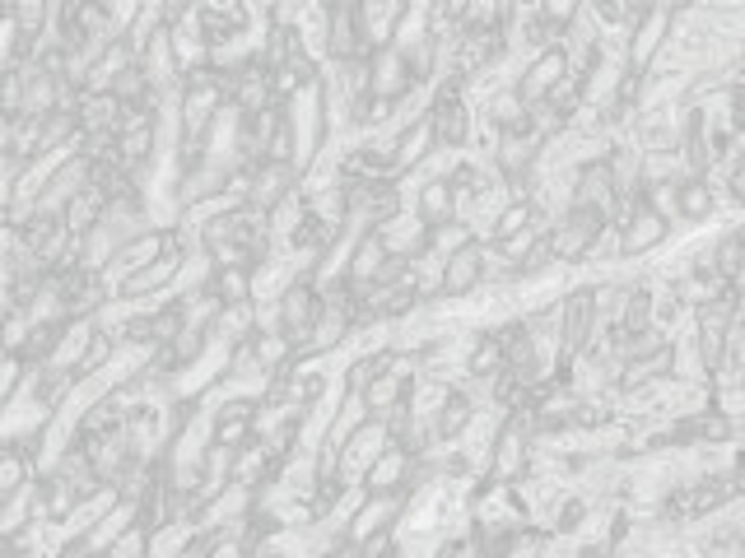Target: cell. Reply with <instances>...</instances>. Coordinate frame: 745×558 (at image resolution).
Segmentation results:
<instances>
[{"label": "cell", "instance_id": "obj_1", "mask_svg": "<svg viewBox=\"0 0 745 558\" xmlns=\"http://www.w3.org/2000/svg\"><path fill=\"white\" fill-rule=\"evenodd\" d=\"M671 24H676V10H653L638 19V29L630 33V70H643L648 75L657 66V56L671 43Z\"/></svg>", "mask_w": 745, "mask_h": 558}, {"label": "cell", "instance_id": "obj_2", "mask_svg": "<svg viewBox=\"0 0 745 558\" xmlns=\"http://www.w3.org/2000/svg\"><path fill=\"white\" fill-rule=\"evenodd\" d=\"M387 443H391V437H387V428L378 424V418H364V424L355 428V437L345 443V451H341V480H345V484H359L364 470L387 451Z\"/></svg>", "mask_w": 745, "mask_h": 558}, {"label": "cell", "instance_id": "obj_3", "mask_svg": "<svg viewBox=\"0 0 745 558\" xmlns=\"http://www.w3.org/2000/svg\"><path fill=\"white\" fill-rule=\"evenodd\" d=\"M485 284V243H470L466 252L443 261V303H462Z\"/></svg>", "mask_w": 745, "mask_h": 558}, {"label": "cell", "instance_id": "obj_4", "mask_svg": "<svg viewBox=\"0 0 745 558\" xmlns=\"http://www.w3.org/2000/svg\"><path fill=\"white\" fill-rule=\"evenodd\" d=\"M620 233V261H634V256H648L657 252L666 237H671V224H666L661 214H653L648 205H643L638 214H630L624 224L615 228Z\"/></svg>", "mask_w": 745, "mask_h": 558}, {"label": "cell", "instance_id": "obj_5", "mask_svg": "<svg viewBox=\"0 0 745 558\" xmlns=\"http://www.w3.org/2000/svg\"><path fill=\"white\" fill-rule=\"evenodd\" d=\"M410 466H415V456H410L401 443H387V451L364 470V489L372 498H387V493H405L410 489Z\"/></svg>", "mask_w": 745, "mask_h": 558}, {"label": "cell", "instance_id": "obj_6", "mask_svg": "<svg viewBox=\"0 0 745 558\" xmlns=\"http://www.w3.org/2000/svg\"><path fill=\"white\" fill-rule=\"evenodd\" d=\"M293 191H299V168L293 164H262L257 172H252V201L247 205L270 214L280 201H289Z\"/></svg>", "mask_w": 745, "mask_h": 558}, {"label": "cell", "instance_id": "obj_7", "mask_svg": "<svg viewBox=\"0 0 745 558\" xmlns=\"http://www.w3.org/2000/svg\"><path fill=\"white\" fill-rule=\"evenodd\" d=\"M372 93L378 98H391V103H401V98L415 89V79H410V66H405V56L397 47H382L378 56H372Z\"/></svg>", "mask_w": 745, "mask_h": 558}, {"label": "cell", "instance_id": "obj_8", "mask_svg": "<svg viewBox=\"0 0 745 558\" xmlns=\"http://www.w3.org/2000/svg\"><path fill=\"white\" fill-rule=\"evenodd\" d=\"M415 219L424 228H438L447 224V219H457V191L443 182V177H434V182H420L415 187Z\"/></svg>", "mask_w": 745, "mask_h": 558}, {"label": "cell", "instance_id": "obj_9", "mask_svg": "<svg viewBox=\"0 0 745 558\" xmlns=\"http://www.w3.org/2000/svg\"><path fill=\"white\" fill-rule=\"evenodd\" d=\"M387 247H382V237L378 233H359L355 237V252H349V270H345V279L355 289H368L372 279H378V270L387 266Z\"/></svg>", "mask_w": 745, "mask_h": 558}, {"label": "cell", "instance_id": "obj_10", "mask_svg": "<svg viewBox=\"0 0 745 558\" xmlns=\"http://www.w3.org/2000/svg\"><path fill=\"white\" fill-rule=\"evenodd\" d=\"M597 243H601V233H592V228H578V224H555V228H551V247H555V261H559V266L592 261Z\"/></svg>", "mask_w": 745, "mask_h": 558}, {"label": "cell", "instance_id": "obj_11", "mask_svg": "<svg viewBox=\"0 0 745 558\" xmlns=\"http://www.w3.org/2000/svg\"><path fill=\"white\" fill-rule=\"evenodd\" d=\"M252 354H257L266 377H285L293 368V358H299V349H293V341L285 331H257L252 335Z\"/></svg>", "mask_w": 745, "mask_h": 558}, {"label": "cell", "instance_id": "obj_12", "mask_svg": "<svg viewBox=\"0 0 745 558\" xmlns=\"http://www.w3.org/2000/svg\"><path fill=\"white\" fill-rule=\"evenodd\" d=\"M718 210V191L709 177H685V182L676 187V214L685 219V224H703Z\"/></svg>", "mask_w": 745, "mask_h": 558}, {"label": "cell", "instance_id": "obj_13", "mask_svg": "<svg viewBox=\"0 0 745 558\" xmlns=\"http://www.w3.org/2000/svg\"><path fill=\"white\" fill-rule=\"evenodd\" d=\"M210 335H214V341H224V345H247L252 335H257V303H229V308H220Z\"/></svg>", "mask_w": 745, "mask_h": 558}, {"label": "cell", "instance_id": "obj_14", "mask_svg": "<svg viewBox=\"0 0 745 558\" xmlns=\"http://www.w3.org/2000/svg\"><path fill=\"white\" fill-rule=\"evenodd\" d=\"M116 122H122V103H116L112 93L80 98V135H93V131H116Z\"/></svg>", "mask_w": 745, "mask_h": 558}, {"label": "cell", "instance_id": "obj_15", "mask_svg": "<svg viewBox=\"0 0 745 558\" xmlns=\"http://www.w3.org/2000/svg\"><path fill=\"white\" fill-rule=\"evenodd\" d=\"M470 243H476V233H470V224H462V219H447V224L429 228V252H434L438 261H447V256L466 252Z\"/></svg>", "mask_w": 745, "mask_h": 558}, {"label": "cell", "instance_id": "obj_16", "mask_svg": "<svg viewBox=\"0 0 745 558\" xmlns=\"http://www.w3.org/2000/svg\"><path fill=\"white\" fill-rule=\"evenodd\" d=\"M727 187H732L736 201H745V164H736V168L727 172Z\"/></svg>", "mask_w": 745, "mask_h": 558}]
</instances>
